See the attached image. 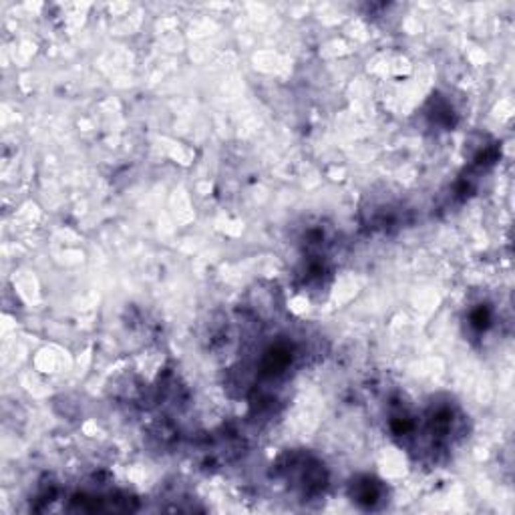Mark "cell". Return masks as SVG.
<instances>
[{
	"label": "cell",
	"instance_id": "cell-1",
	"mask_svg": "<svg viewBox=\"0 0 515 515\" xmlns=\"http://www.w3.org/2000/svg\"><path fill=\"white\" fill-rule=\"evenodd\" d=\"M352 497H354L352 501L361 503L366 509H375L384 497V489L379 481L370 477H363L356 483H352Z\"/></svg>",
	"mask_w": 515,
	"mask_h": 515
},
{
	"label": "cell",
	"instance_id": "cell-2",
	"mask_svg": "<svg viewBox=\"0 0 515 515\" xmlns=\"http://www.w3.org/2000/svg\"><path fill=\"white\" fill-rule=\"evenodd\" d=\"M491 312H489V308L487 306H477L475 310H471L469 314V324L473 330H477V333H485L489 326H491Z\"/></svg>",
	"mask_w": 515,
	"mask_h": 515
}]
</instances>
